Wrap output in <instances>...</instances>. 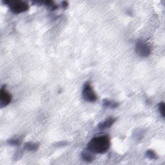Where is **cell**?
I'll return each mask as SVG.
<instances>
[{"label":"cell","mask_w":165,"mask_h":165,"mask_svg":"<svg viewBox=\"0 0 165 165\" xmlns=\"http://www.w3.org/2000/svg\"><path fill=\"white\" fill-rule=\"evenodd\" d=\"M110 146V137L104 135L92 138L87 144V149L94 154H102L108 151Z\"/></svg>","instance_id":"1"},{"label":"cell","mask_w":165,"mask_h":165,"mask_svg":"<svg viewBox=\"0 0 165 165\" xmlns=\"http://www.w3.org/2000/svg\"><path fill=\"white\" fill-rule=\"evenodd\" d=\"M4 3L9 7L11 12L14 14L26 12L29 9V4L22 1H5Z\"/></svg>","instance_id":"2"},{"label":"cell","mask_w":165,"mask_h":165,"mask_svg":"<svg viewBox=\"0 0 165 165\" xmlns=\"http://www.w3.org/2000/svg\"><path fill=\"white\" fill-rule=\"evenodd\" d=\"M82 96L83 100L87 102L94 103L97 100V96L89 82H87L83 86L82 92Z\"/></svg>","instance_id":"3"},{"label":"cell","mask_w":165,"mask_h":165,"mask_svg":"<svg viewBox=\"0 0 165 165\" xmlns=\"http://www.w3.org/2000/svg\"><path fill=\"white\" fill-rule=\"evenodd\" d=\"M135 50L137 54L141 57H147L151 54V47L143 40H139L136 44Z\"/></svg>","instance_id":"4"},{"label":"cell","mask_w":165,"mask_h":165,"mask_svg":"<svg viewBox=\"0 0 165 165\" xmlns=\"http://www.w3.org/2000/svg\"><path fill=\"white\" fill-rule=\"evenodd\" d=\"M12 97L11 94L7 91L5 87H2L1 90H0V106H1V108H3V107L9 105L12 101Z\"/></svg>","instance_id":"5"},{"label":"cell","mask_w":165,"mask_h":165,"mask_svg":"<svg viewBox=\"0 0 165 165\" xmlns=\"http://www.w3.org/2000/svg\"><path fill=\"white\" fill-rule=\"evenodd\" d=\"M115 121H116V119L112 117H110L109 118H107L106 120H105L103 122H101L100 124H99L98 128L101 130H106L107 128H109L112 126V125L115 123Z\"/></svg>","instance_id":"6"},{"label":"cell","mask_w":165,"mask_h":165,"mask_svg":"<svg viewBox=\"0 0 165 165\" xmlns=\"http://www.w3.org/2000/svg\"><path fill=\"white\" fill-rule=\"evenodd\" d=\"M93 154L94 153L91 152L87 149L86 150H84L81 152V158L82 160L86 162L90 163V162L93 161L96 158L95 155Z\"/></svg>","instance_id":"7"},{"label":"cell","mask_w":165,"mask_h":165,"mask_svg":"<svg viewBox=\"0 0 165 165\" xmlns=\"http://www.w3.org/2000/svg\"><path fill=\"white\" fill-rule=\"evenodd\" d=\"M39 145L38 143H27L25 144V149L27 150V151H30V152H33V151H36L38 148H39Z\"/></svg>","instance_id":"8"},{"label":"cell","mask_w":165,"mask_h":165,"mask_svg":"<svg viewBox=\"0 0 165 165\" xmlns=\"http://www.w3.org/2000/svg\"><path fill=\"white\" fill-rule=\"evenodd\" d=\"M103 106L105 108H111V109H115L119 106V103L118 102H115V101H112L110 100H104L103 101Z\"/></svg>","instance_id":"9"},{"label":"cell","mask_w":165,"mask_h":165,"mask_svg":"<svg viewBox=\"0 0 165 165\" xmlns=\"http://www.w3.org/2000/svg\"><path fill=\"white\" fill-rule=\"evenodd\" d=\"M146 156L148 159L151 160H157L159 158L158 155L152 150H148L146 152Z\"/></svg>","instance_id":"10"},{"label":"cell","mask_w":165,"mask_h":165,"mask_svg":"<svg viewBox=\"0 0 165 165\" xmlns=\"http://www.w3.org/2000/svg\"><path fill=\"white\" fill-rule=\"evenodd\" d=\"M44 3L51 11H54L56 9H57V6L54 3V2L47 1V2H45Z\"/></svg>","instance_id":"11"},{"label":"cell","mask_w":165,"mask_h":165,"mask_svg":"<svg viewBox=\"0 0 165 165\" xmlns=\"http://www.w3.org/2000/svg\"><path fill=\"white\" fill-rule=\"evenodd\" d=\"M158 110L161 116L164 118L165 114H164V102H160L158 104Z\"/></svg>","instance_id":"12"},{"label":"cell","mask_w":165,"mask_h":165,"mask_svg":"<svg viewBox=\"0 0 165 165\" xmlns=\"http://www.w3.org/2000/svg\"><path fill=\"white\" fill-rule=\"evenodd\" d=\"M7 143H9V145H14V146H18L20 145V140L19 139H9V141H7Z\"/></svg>","instance_id":"13"},{"label":"cell","mask_w":165,"mask_h":165,"mask_svg":"<svg viewBox=\"0 0 165 165\" xmlns=\"http://www.w3.org/2000/svg\"><path fill=\"white\" fill-rule=\"evenodd\" d=\"M61 4H62V7L64 8V9H66V8L68 7V3L66 2H63Z\"/></svg>","instance_id":"14"}]
</instances>
